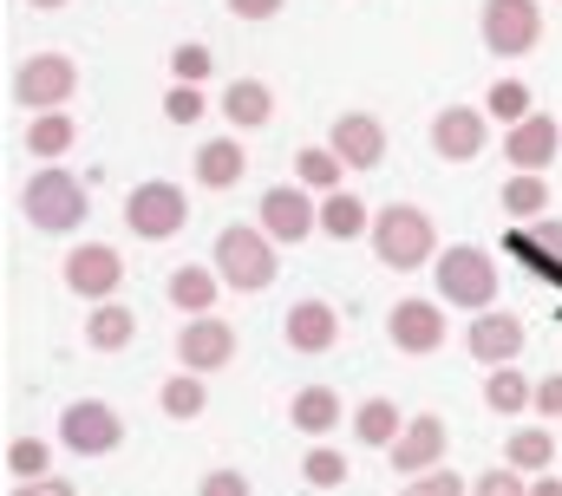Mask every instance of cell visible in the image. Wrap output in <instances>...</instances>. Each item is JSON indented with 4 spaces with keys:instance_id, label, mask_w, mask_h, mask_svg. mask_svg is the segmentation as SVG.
<instances>
[{
    "instance_id": "10",
    "label": "cell",
    "mask_w": 562,
    "mask_h": 496,
    "mask_svg": "<svg viewBox=\"0 0 562 496\" xmlns=\"http://www.w3.org/2000/svg\"><path fill=\"white\" fill-rule=\"evenodd\" d=\"M59 438H66V451H79V458H99V451H112V444L125 438V418H119L112 405L86 398V405H66V418H59Z\"/></svg>"
},
{
    "instance_id": "46",
    "label": "cell",
    "mask_w": 562,
    "mask_h": 496,
    "mask_svg": "<svg viewBox=\"0 0 562 496\" xmlns=\"http://www.w3.org/2000/svg\"><path fill=\"white\" fill-rule=\"evenodd\" d=\"M26 7H66V0H26Z\"/></svg>"
},
{
    "instance_id": "15",
    "label": "cell",
    "mask_w": 562,
    "mask_h": 496,
    "mask_svg": "<svg viewBox=\"0 0 562 496\" xmlns=\"http://www.w3.org/2000/svg\"><path fill=\"white\" fill-rule=\"evenodd\" d=\"M262 229L276 236V248L307 243V236L321 229V210L307 203V190H301V183H281V190H269V196H262Z\"/></svg>"
},
{
    "instance_id": "37",
    "label": "cell",
    "mask_w": 562,
    "mask_h": 496,
    "mask_svg": "<svg viewBox=\"0 0 562 496\" xmlns=\"http://www.w3.org/2000/svg\"><path fill=\"white\" fill-rule=\"evenodd\" d=\"M7 464H13V471H26V477H40V471H46V444H33V438H20V444L7 451Z\"/></svg>"
},
{
    "instance_id": "45",
    "label": "cell",
    "mask_w": 562,
    "mask_h": 496,
    "mask_svg": "<svg viewBox=\"0 0 562 496\" xmlns=\"http://www.w3.org/2000/svg\"><path fill=\"white\" fill-rule=\"evenodd\" d=\"M537 496H562V484H537Z\"/></svg>"
},
{
    "instance_id": "26",
    "label": "cell",
    "mask_w": 562,
    "mask_h": 496,
    "mask_svg": "<svg viewBox=\"0 0 562 496\" xmlns=\"http://www.w3.org/2000/svg\"><path fill=\"white\" fill-rule=\"evenodd\" d=\"M72 137H79V124L66 119V112H40V119L26 124V150H33L40 164L66 157V150H72Z\"/></svg>"
},
{
    "instance_id": "35",
    "label": "cell",
    "mask_w": 562,
    "mask_h": 496,
    "mask_svg": "<svg viewBox=\"0 0 562 496\" xmlns=\"http://www.w3.org/2000/svg\"><path fill=\"white\" fill-rule=\"evenodd\" d=\"M550 451H557V444H550L543 431H517V438H510V458H517V464H550Z\"/></svg>"
},
{
    "instance_id": "28",
    "label": "cell",
    "mask_w": 562,
    "mask_h": 496,
    "mask_svg": "<svg viewBox=\"0 0 562 496\" xmlns=\"http://www.w3.org/2000/svg\"><path fill=\"white\" fill-rule=\"evenodd\" d=\"M353 431H360L367 444H400L406 425H400V405H393V398H367V405L353 412Z\"/></svg>"
},
{
    "instance_id": "41",
    "label": "cell",
    "mask_w": 562,
    "mask_h": 496,
    "mask_svg": "<svg viewBox=\"0 0 562 496\" xmlns=\"http://www.w3.org/2000/svg\"><path fill=\"white\" fill-rule=\"evenodd\" d=\"M406 496H458V477H425L419 491H406Z\"/></svg>"
},
{
    "instance_id": "30",
    "label": "cell",
    "mask_w": 562,
    "mask_h": 496,
    "mask_svg": "<svg viewBox=\"0 0 562 496\" xmlns=\"http://www.w3.org/2000/svg\"><path fill=\"white\" fill-rule=\"evenodd\" d=\"M484 112H491V124L537 119V105H530V86H524V79H497V86H491V99H484Z\"/></svg>"
},
{
    "instance_id": "25",
    "label": "cell",
    "mask_w": 562,
    "mask_h": 496,
    "mask_svg": "<svg viewBox=\"0 0 562 496\" xmlns=\"http://www.w3.org/2000/svg\"><path fill=\"white\" fill-rule=\"evenodd\" d=\"M294 425L314 431V438H327V431L340 425V398H334V385H301V392H294Z\"/></svg>"
},
{
    "instance_id": "38",
    "label": "cell",
    "mask_w": 562,
    "mask_h": 496,
    "mask_svg": "<svg viewBox=\"0 0 562 496\" xmlns=\"http://www.w3.org/2000/svg\"><path fill=\"white\" fill-rule=\"evenodd\" d=\"M537 412H550V418H562V372H550V379H537Z\"/></svg>"
},
{
    "instance_id": "9",
    "label": "cell",
    "mask_w": 562,
    "mask_h": 496,
    "mask_svg": "<svg viewBox=\"0 0 562 496\" xmlns=\"http://www.w3.org/2000/svg\"><path fill=\"white\" fill-rule=\"evenodd\" d=\"M484 137H491V112H477V105H445V112L431 119V157L471 164V157L484 150Z\"/></svg>"
},
{
    "instance_id": "13",
    "label": "cell",
    "mask_w": 562,
    "mask_h": 496,
    "mask_svg": "<svg viewBox=\"0 0 562 496\" xmlns=\"http://www.w3.org/2000/svg\"><path fill=\"white\" fill-rule=\"evenodd\" d=\"M177 360H183V372H223L236 360V327L216 320V314L190 320V327L177 334Z\"/></svg>"
},
{
    "instance_id": "29",
    "label": "cell",
    "mask_w": 562,
    "mask_h": 496,
    "mask_svg": "<svg viewBox=\"0 0 562 496\" xmlns=\"http://www.w3.org/2000/svg\"><path fill=\"white\" fill-rule=\"evenodd\" d=\"M484 398H491V412H524L537 398V379H524L517 367H497L484 379Z\"/></svg>"
},
{
    "instance_id": "34",
    "label": "cell",
    "mask_w": 562,
    "mask_h": 496,
    "mask_svg": "<svg viewBox=\"0 0 562 496\" xmlns=\"http://www.w3.org/2000/svg\"><path fill=\"white\" fill-rule=\"evenodd\" d=\"M164 119L170 124H196L203 119V86H170V92H164Z\"/></svg>"
},
{
    "instance_id": "14",
    "label": "cell",
    "mask_w": 562,
    "mask_h": 496,
    "mask_svg": "<svg viewBox=\"0 0 562 496\" xmlns=\"http://www.w3.org/2000/svg\"><path fill=\"white\" fill-rule=\"evenodd\" d=\"M386 334H393V347H400V353L425 360V353H438V347H445V307L413 294V301H400V307H393Z\"/></svg>"
},
{
    "instance_id": "42",
    "label": "cell",
    "mask_w": 562,
    "mask_h": 496,
    "mask_svg": "<svg viewBox=\"0 0 562 496\" xmlns=\"http://www.w3.org/2000/svg\"><path fill=\"white\" fill-rule=\"evenodd\" d=\"M537 243L550 248V255H562V223H537Z\"/></svg>"
},
{
    "instance_id": "7",
    "label": "cell",
    "mask_w": 562,
    "mask_h": 496,
    "mask_svg": "<svg viewBox=\"0 0 562 496\" xmlns=\"http://www.w3.org/2000/svg\"><path fill=\"white\" fill-rule=\"evenodd\" d=\"M484 46L497 53V59H524V53H537L543 46V13H537V0H484Z\"/></svg>"
},
{
    "instance_id": "17",
    "label": "cell",
    "mask_w": 562,
    "mask_h": 496,
    "mask_svg": "<svg viewBox=\"0 0 562 496\" xmlns=\"http://www.w3.org/2000/svg\"><path fill=\"white\" fill-rule=\"evenodd\" d=\"M281 334H288V347H294V353H327V347L340 340V314H334L327 301H294Z\"/></svg>"
},
{
    "instance_id": "12",
    "label": "cell",
    "mask_w": 562,
    "mask_h": 496,
    "mask_svg": "<svg viewBox=\"0 0 562 496\" xmlns=\"http://www.w3.org/2000/svg\"><path fill=\"white\" fill-rule=\"evenodd\" d=\"M557 150H562V124L543 119V112L504 131V157H510V170H517V177H543V170L557 164Z\"/></svg>"
},
{
    "instance_id": "36",
    "label": "cell",
    "mask_w": 562,
    "mask_h": 496,
    "mask_svg": "<svg viewBox=\"0 0 562 496\" xmlns=\"http://www.w3.org/2000/svg\"><path fill=\"white\" fill-rule=\"evenodd\" d=\"M340 477H347L340 451H307V484H340Z\"/></svg>"
},
{
    "instance_id": "44",
    "label": "cell",
    "mask_w": 562,
    "mask_h": 496,
    "mask_svg": "<svg viewBox=\"0 0 562 496\" xmlns=\"http://www.w3.org/2000/svg\"><path fill=\"white\" fill-rule=\"evenodd\" d=\"M26 496H72V491H59V484H33Z\"/></svg>"
},
{
    "instance_id": "4",
    "label": "cell",
    "mask_w": 562,
    "mask_h": 496,
    "mask_svg": "<svg viewBox=\"0 0 562 496\" xmlns=\"http://www.w3.org/2000/svg\"><path fill=\"white\" fill-rule=\"evenodd\" d=\"M216 274L236 294H262L276 281V236L269 229H249V223H229L216 236Z\"/></svg>"
},
{
    "instance_id": "1",
    "label": "cell",
    "mask_w": 562,
    "mask_h": 496,
    "mask_svg": "<svg viewBox=\"0 0 562 496\" xmlns=\"http://www.w3.org/2000/svg\"><path fill=\"white\" fill-rule=\"evenodd\" d=\"M20 216H26L33 229H46V236H66V229H79V223L92 216V196H86L79 177H66L59 164H46V170L26 177V190H20Z\"/></svg>"
},
{
    "instance_id": "2",
    "label": "cell",
    "mask_w": 562,
    "mask_h": 496,
    "mask_svg": "<svg viewBox=\"0 0 562 496\" xmlns=\"http://www.w3.org/2000/svg\"><path fill=\"white\" fill-rule=\"evenodd\" d=\"M431 281H438V301L445 307H464V314H491V301H497V261L471 243L438 248Z\"/></svg>"
},
{
    "instance_id": "31",
    "label": "cell",
    "mask_w": 562,
    "mask_h": 496,
    "mask_svg": "<svg viewBox=\"0 0 562 496\" xmlns=\"http://www.w3.org/2000/svg\"><path fill=\"white\" fill-rule=\"evenodd\" d=\"M504 210H510L517 223H537V216L550 210V183H543V177H510V183H504Z\"/></svg>"
},
{
    "instance_id": "5",
    "label": "cell",
    "mask_w": 562,
    "mask_h": 496,
    "mask_svg": "<svg viewBox=\"0 0 562 496\" xmlns=\"http://www.w3.org/2000/svg\"><path fill=\"white\" fill-rule=\"evenodd\" d=\"M72 92H79V66H72L66 53H33V59L13 72V105L33 112V119H40V112H59Z\"/></svg>"
},
{
    "instance_id": "18",
    "label": "cell",
    "mask_w": 562,
    "mask_h": 496,
    "mask_svg": "<svg viewBox=\"0 0 562 496\" xmlns=\"http://www.w3.org/2000/svg\"><path fill=\"white\" fill-rule=\"evenodd\" d=\"M243 170H249V150H243L236 137H210V144H196V183H203V190H236Z\"/></svg>"
},
{
    "instance_id": "6",
    "label": "cell",
    "mask_w": 562,
    "mask_h": 496,
    "mask_svg": "<svg viewBox=\"0 0 562 496\" xmlns=\"http://www.w3.org/2000/svg\"><path fill=\"white\" fill-rule=\"evenodd\" d=\"M183 223H190V196H183L177 183H164V177H150V183H138V190L125 196V229L144 236V243L183 236Z\"/></svg>"
},
{
    "instance_id": "19",
    "label": "cell",
    "mask_w": 562,
    "mask_h": 496,
    "mask_svg": "<svg viewBox=\"0 0 562 496\" xmlns=\"http://www.w3.org/2000/svg\"><path fill=\"white\" fill-rule=\"evenodd\" d=\"M164 294H170V307L177 314H190V320H203L210 307H216V294H223V274H210V268H177L170 281H164Z\"/></svg>"
},
{
    "instance_id": "20",
    "label": "cell",
    "mask_w": 562,
    "mask_h": 496,
    "mask_svg": "<svg viewBox=\"0 0 562 496\" xmlns=\"http://www.w3.org/2000/svg\"><path fill=\"white\" fill-rule=\"evenodd\" d=\"M223 119L243 124V131L276 124V92H269L262 79H229V86H223Z\"/></svg>"
},
{
    "instance_id": "43",
    "label": "cell",
    "mask_w": 562,
    "mask_h": 496,
    "mask_svg": "<svg viewBox=\"0 0 562 496\" xmlns=\"http://www.w3.org/2000/svg\"><path fill=\"white\" fill-rule=\"evenodd\" d=\"M477 496H517V484H510V477H484V491Z\"/></svg>"
},
{
    "instance_id": "23",
    "label": "cell",
    "mask_w": 562,
    "mask_h": 496,
    "mask_svg": "<svg viewBox=\"0 0 562 496\" xmlns=\"http://www.w3.org/2000/svg\"><path fill=\"white\" fill-rule=\"evenodd\" d=\"M132 334H138V320H132V307H119V301L92 307V320H86V340H92L99 353H125Z\"/></svg>"
},
{
    "instance_id": "40",
    "label": "cell",
    "mask_w": 562,
    "mask_h": 496,
    "mask_svg": "<svg viewBox=\"0 0 562 496\" xmlns=\"http://www.w3.org/2000/svg\"><path fill=\"white\" fill-rule=\"evenodd\" d=\"M203 496H249V484H243L236 471H216V477L203 484Z\"/></svg>"
},
{
    "instance_id": "11",
    "label": "cell",
    "mask_w": 562,
    "mask_h": 496,
    "mask_svg": "<svg viewBox=\"0 0 562 496\" xmlns=\"http://www.w3.org/2000/svg\"><path fill=\"white\" fill-rule=\"evenodd\" d=\"M524 340H530V334H524V320H517V314H497V307H491V314H471V327H464V347H471V360H477V367H510V360H517V353H524Z\"/></svg>"
},
{
    "instance_id": "16",
    "label": "cell",
    "mask_w": 562,
    "mask_h": 496,
    "mask_svg": "<svg viewBox=\"0 0 562 496\" xmlns=\"http://www.w3.org/2000/svg\"><path fill=\"white\" fill-rule=\"evenodd\" d=\"M347 170H380V157H386V124L373 119V112H347V119L334 124V144H327Z\"/></svg>"
},
{
    "instance_id": "33",
    "label": "cell",
    "mask_w": 562,
    "mask_h": 496,
    "mask_svg": "<svg viewBox=\"0 0 562 496\" xmlns=\"http://www.w3.org/2000/svg\"><path fill=\"white\" fill-rule=\"evenodd\" d=\"M170 72H177V86H203V79L216 72V59H210V46H196V40H190V46H177V53H170Z\"/></svg>"
},
{
    "instance_id": "22",
    "label": "cell",
    "mask_w": 562,
    "mask_h": 496,
    "mask_svg": "<svg viewBox=\"0 0 562 496\" xmlns=\"http://www.w3.org/2000/svg\"><path fill=\"white\" fill-rule=\"evenodd\" d=\"M321 229H327L334 243H353V236H373V216H367L360 196L334 190V196H321Z\"/></svg>"
},
{
    "instance_id": "3",
    "label": "cell",
    "mask_w": 562,
    "mask_h": 496,
    "mask_svg": "<svg viewBox=\"0 0 562 496\" xmlns=\"http://www.w3.org/2000/svg\"><path fill=\"white\" fill-rule=\"evenodd\" d=\"M431 248H438V229H431V216H425L419 203H386V210L373 216V255H380L386 268L413 274V268L431 261Z\"/></svg>"
},
{
    "instance_id": "27",
    "label": "cell",
    "mask_w": 562,
    "mask_h": 496,
    "mask_svg": "<svg viewBox=\"0 0 562 496\" xmlns=\"http://www.w3.org/2000/svg\"><path fill=\"white\" fill-rule=\"evenodd\" d=\"M157 405H164L170 418H196V412L210 405V392H203V372H177V379H164V385H157Z\"/></svg>"
},
{
    "instance_id": "21",
    "label": "cell",
    "mask_w": 562,
    "mask_h": 496,
    "mask_svg": "<svg viewBox=\"0 0 562 496\" xmlns=\"http://www.w3.org/2000/svg\"><path fill=\"white\" fill-rule=\"evenodd\" d=\"M438 451H445V418H413L406 431H400V444H393V464L400 471H425V464H438Z\"/></svg>"
},
{
    "instance_id": "8",
    "label": "cell",
    "mask_w": 562,
    "mask_h": 496,
    "mask_svg": "<svg viewBox=\"0 0 562 496\" xmlns=\"http://www.w3.org/2000/svg\"><path fill=\"white\" fill-rule=\"evenodd\" d=\"M119 281H125V255L105 243H79L72 255H66V288L72 294H86V301H112L119 294Z\"/></svg>"
},
{
    "instance_id": "24",
    "label": "cell",
    "mask_w": 562,
    "mask_h": 496,
    "mask_svg": "<svg viewBox=\"0 0 562 496\" xmlns=\"http://www.w3.org/2000/svg\"><path fill=\"white\" fill-rule=\"evenodd\" d=\"M340 170H347V164H340L334 150H321V144H301V150H294V183H301V190L334 196V190H340Z\"/></svg>"
},
{
    "instance_id": "39",
    "label": "cell",
    "mask_w": 562,
    "mask_h": 496,
    "mask_svg": "<svg viewBox=\"0 0 562 496\" xmlns=\"http://www.w3.org/2000/svg\"><path fill=\"white\" fill-rule=\"evenodd\" d=\"M229 13H236V20H276L281 0H229Z\"/></svg>"
},
{
    "instance_id": "32",
    "label": "cell",
    "mask_w": 562,
    "mask_h": 496,
    "mask_svg": "<svg viewBox=\"0 0 562 496\" xmlns=\"http://www.w3.org/2000/svg\"><path fill=\"white\" fill-rule=\"evenodd\" d=\"M504 248H510V255H517L524 268H537L543 281H557V288H562V255H550V248L537 243L530 229H510V236H504Z\"/></svg>"
}]
</instances>
